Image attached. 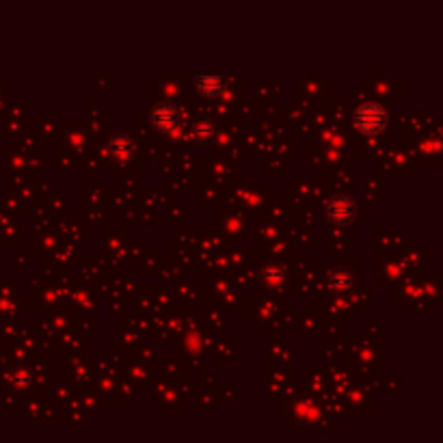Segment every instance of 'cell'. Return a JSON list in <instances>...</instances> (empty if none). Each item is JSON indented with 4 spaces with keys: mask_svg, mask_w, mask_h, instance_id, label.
Wrapping results in <instances>:
<instances>
[{
    "mask_svg": "<svg viewBox=\"0 0 443 443\" xmlns=\"http://www.w3.org/2000/svg\"><path fill=\"white\" fill-rule=\"evenodd\" d=\"M214 132H216V128H214V121L210 117L197 119V123H195V139L199 143H208L214 137Z\"/></svg>",
    "mask_w": 443,
    "mask_h": 443,
    "instance_id": "52a82bcc",
    "label": "cell"
},
{
    "mask_svg": "<svg viewBox=\"0 0 443 443\" xmlns=\"http://www.w3.org/2000/svg\"><path fill=\"white\" fill-rule=\"evenodd\" d=\"M106 151H108V156L115 158V160H128V158L135 156L137 143L130 135H126V132H119V135H115L113 139L108 141Z\"/></svg>",
    "mask_w": 443,
    "mask_h": 443,
    "instance_id": "277c9868",
    "label": "cell"
},
{
    "mask_svg": "<svg viewBox=\"0 0 443 443\" xmlns=\"http://www.w3.org/2000/svg\"><path fill=\"white\" fill-rule=\"evenodd\" d=\"M354 285V275L350 269H336L329 277V287L333 290L336 294H346L352 290Z\"/></svg>",
    "mask_w": 443,
    "mask_h": 443,
    "instance_id": "8992f818",
    "label": "cell"
},
{
    "mask_svg": "<svg viewBox=\"0 0 443 443\" xmlns=\"http://www.w3.org/2000/svg\"><path fill=\"white\" fill-rule=\"evenodd\" d=\"M264 279H266V283L275 287V285H281L285 281V273H283L281 266H269V269L264 271Z\"/></svg>",
    "mask_w": 443,
    "mask_h": 443,
    "instance_id": "ba28073f",
    "label": "cell"
},
{
    "mask_svg": "<svg viewBox=\"0 0 443 443\" xmlns=\"http://www.w3.org/2000/svg\"><path fill=\"white\" fill-rule=\"evenodd\" d=\"M180 121H182L180 108H177L175 104H171V102H160V104L153 106V110H151V126L156 130H160V132H165V135L180 126Z\"/></svg>",
    "mask_w": 443,
    "mask_h": 443,
    "instance_id": "3957f363",
    "label": "cell"
},
{
    "mask_svg": "<svg viewBox=\"0 0 443 443\" xmlns=\"http://www.w3.org/2000/svg\"><path fill=\"white\" fill-rule=\"evenodd\" d=\"M225 87H227V78L223 74H204L197 78V89L206 98H218L225 91Z\"/></svg>",
    "mask_w": 443,
    "mask_h": 443,
    "instance_id": "5b68a950",
    "label": "cell"
},
{
    "mask_svg": "<svg viewBox=\"0 0 443 443\" xmlns=\"http://www.w3.org/2000/svg\"><path fill=\"white\" fill-rule=\"evenodd\" d=\"M324 214H326L329 223L348 225V223H352V218L357 216V204H354V199L348 197V195L331 197L324 206Z\"/></svg>",
    "mask_w": 443,
    "mask_h": 443,
    "instance_id": "7a4b0ae2",
    "label": "cell"
},
{
    "mask_svg": "<svg viewBox=\"0 0 443 443\" xmlns=\"http://www.w3.org/2000/svg\"><path fill=\"white\" fill-rule=\"evenodd\" d=\"M352 123H354V128L361 132V135L372 137V135H381V132L387 128L389 115H387V110L381 104L363 102L357 110H354Z\"/></svg>",
    "mask_w": 443,
    "mask_h": 443,
    "instance_id": "6da1fadb",
    "label": "cell"
}]
</instances>
